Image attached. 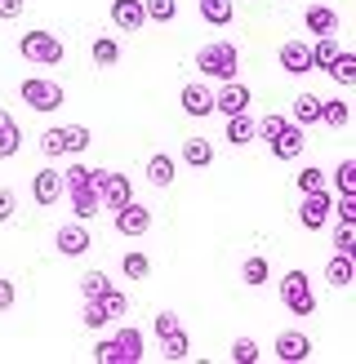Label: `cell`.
Masks as SVG:
<instances>
[{
    "label": "cell",
    "mask_w": 356,
    "mask_h": 364,
    "mask_svg": "<svg viewBox=\"0 0 356 364\" xmlns=\"http://www.w3.org/2000/svg\"><path fill=\"white\" fill-rule=\"evenodd\" d=\"M192 67L201 71L205 80L227 85V80H236V71H241V53H236V45H231V41H209V45L196 49Z\"/></svg>",
    "instance_id": "obj_1"
},
{
    "label": "cell",
    "mask_w": 356,
    "mask_h": 364,
    "mask_svg": "<svg viewBox=\"0 0 356 364\" xmlns=\"http://www.w3.org/2000/svg\"><path fill=\"white\" fill-rule=\"evenodd\" d=\"M18 53L31 63V67H58L63 63V41L53 31H23V41H18Z\"/></svg>",
    "instance_id": "obj_2"
},
{
    "label": "cell",
    "mask_w": 356,
    "mask_h": 364,
    "mask_svg": "<svg viewBox=\"0 0 356 364\" xmlns=\"http://www.w3.org/2000/svg\"><path fill=\"white\" fill-rule=\"evenodd\" d=\"M18 98H23L27 107H31V112H58V107H63V85L58 80H45V76H27L23 85H18Z\"/></svg>",
    "instance_id": "obj_3"
},
{
    "label": "cell",
    "mask_w": 356,
    "mask_h": 364,
    "mask_svg": "<svg viewBox=\"0 0 356 364\" xmlns=\"http://www.w3.org/2000/svg\"><path fill=\"white\" fill-rule=\"evenodd\" d=\"M281 302H285V311H290V316H312V311H316V294H312L308 271H285V280H281Z\"/></svg>",
    "instance_id": "obj_4"
},
{
    "label": "cell",
    "mask_w": 356,
    "mask_h": 364,
    "mask_svg": "<svg viewBox=\"0 0 356 364\" xmlns=\"http://www.w3.org/2000/svg\"><path fill=\"white\" fill-rule=\"evenodd\" d=\"M94 191H98V205L116 213L120 205H130V200H134V182H130V173L94 169Z\"/></svg>",
    "instance_id": "obj_5"
},
{
    "label": "cell",
    "mask_w": 356,
    "mask_h": 364,
    "mask_svg": "<svg viewBox=\"0 0 356 364\" xmlns=\"http://www.w3.org/2000/svg\"><path fill=\"white\" fill-rule=\"evenodd\" d=\"M330 209H334L330 187L325 191H308V196H303V205H298V223L308 227V231H320V227L330 223Z\"/></svg>",
    "instance_id": "obj_6"
},
{
    "label": "cell",
    "mask_w": 356,
    "mask_h": 364,
    "mask_svg": "<svg viewBox=\"0 0 356 364\" xmlns=\"http://www.w3.org/2000/svg\"><path fill=\"white\" fill-rule=\"evenodd\" d=\"M89 245H94V240H89V231H85V223H80V218H76V223H67V227H58V231H53V249H58L63 258H85V253H89Z\"/></svg>",
    "instance_id": "obj_7"
},
{
    "label": "cell",
    "mask_w": 356,
    "mask_h": 364,
    "mask_svg": "<svg viewBox=\"0 0 356 364\" xmlns=\"http://www.w3.org/2000/svg\"><path fill=\"white\" fill-rule=\"evenodd\" d=\"M178 102H183V112H187L192 120L214 116V89H209V85H201V80H192V85L178 89Z\"/></svg>",
    "instance_id": "obj_8"
},
{
    "label": "cell",
    "mask_w": 356,
    "mask_h": 364,
    "mask_svg": "<svg viewBox=\"0 0 356 364\" xmlns=\"http://www.w3.org/2000/svg\"><path fill=\"white\" fill-rule=\"evenodd\" d=\"M152 231V209H142V205H120L116 209V235H130V240H138V235H147Z\"/></svg>",
    "instance_id": "obj_9"
},
{
    "label": "cell",
    "mask_w": 356,
    "mask_h": 364,
    "mask_svg": "<svg viewBox=\"0 0 356 364\" xmlns=\"http://www.w3.org/2000/svg\"><path fill=\"white\" fill-rule=\"evenodd\" d=\"M249 85H241V80H227L219 94H214V112L219 116H241V112H249Z\"/></svg>",
    "instance_id": "obj_10"
},
{
    "label": "cell",
    "mask_w": 356,
    "mask_h": 364,
    "mask_svg": "<svg viewBox=\"0 0 356 364\" xmlns=\"http://www.w3.org/2000/svg\"><path fill=\"white\" fill-rule=\"evenodd\" d=\"M276 360L281 364H303V360H312V338L308 333H298V329H285L281 338H276Z\"/></svg>",
    "instance_id": "obj_11"
},
{
    "label": "cell",
    "mask_w": 356,
    "mask_h": 364,
    "mask_svg": "<svg viewBox=\"0 0 356 364\" xmlns=\"http://www.w3.org/2000/svg\"><path fill=\"white\" fill-rule=\"evenodd\" d=\"M267 147H272V156H276V160H298V156H303V147H308V138H303V124L285 120V124H281V134L267 142Z\"/></svg>",
    "instance_id": "obj_12"
},
{
    "label": "cell",
    "mask_w": 356,
    "mask_h": 364,
    "mask_svg": "<svg viewBox=\"0 0 356 364\" xmlns=\"http://www.w3.org/2000/svg\"><path fill=\"white\" fill-rule=\"evenodd\" d=\"M63 196H71V213H76L80 223H89L94 213H103V205H98V191H94V173H89L85 182H76V187H67Z\"/></svg>",
    "instance_id": "obj_13"
},
{
    "label": "cell",
    "mask_w": 356,
    "mask_h": 364,
    "mask_svg": "<svg viewBox=\"0 0 356 364\" xmlns=\"http://www.w3.org/2000/svg\"><path fill=\"white\" fill-rule=\"evenodd\" d=\"M31 196H36V205H58L63 200V169H41V173H31Z\"/></svg>",
    "instance_id": "obj_14"
},
{
    "label": "cell",
    "mask_w": 356,
    "mask_h": 364,
    "mask_svg": "<svg viewBox=\"0 0 356 364\" xmlns=\"http://www.w3.org/2000/svg\"><path fill=\"white\" fill-rule=\"evenodd\" d=\"M281 67L290 71V76H308V71H312L308 41H285V45H281Z\"/></svg>",
    "instance_id": "obj_15"
},
{
    "label": "cell",
    "mask_w": 356,
    "mask_h": 364,
    "mask_svg": "<svg viewBox=\"0 0 356 364\" xmlns=\"http://www.w3.org/2000/svg\"><path fill=\"white\" fill-rule=\"evenodd\" d=\"M303 27L312 36H338V14L330 5H308L303 9Z\"/></svg>",
    "instance_id": "obj_16"
},
{
    "label": "cell",
    "mask_w": 356,
    "mask_h": 364,
    "mask_svg": "<svg viewBox=\"0 0 356 364\" xmlns=\"http://www.w3.org/2000/svg\"><path fill=\"white\" fill-rule=\"evenodd\" d=\"M112 23L120 31H142L147 14H142V0H112Z\"/></svg>",
    "instance_id": "obj_17"
},
{
    "label": "cell",
    "mask_w": 356,
    "mask_h": 364,
    "mask_svg": "<svg viewBox=\"0 0 356 364\" xmlns=\"http://www.w3.org/2000/svg\"><path fill=\"white\" fill-rule=\"evenodd\" d=\"M23 151V129H18V120L0 107V160H14Z\"/></svg>",
    "instance_id": "obj_18"
},
{
    "label": "cell",
    "mask_w": 356,
    "mask_h": 364,
    "mask_svg": "<svg viewBox=\"0 0 356 364\" xmlns=\"http://www.w3.org/2000/svg\"><path fill=\"white\" fill-rule=\"evenodd\" d=\"M325 280L330 289H347L356 280V258H347V253H334V258L325 262Z\"/></svg>",
    "instance_id": "obj_19"
},
{
    "label": "cell",
    "mask_w": 356,
    "mask_h": 364,
    "mask_svg": "<svg viewBox=\"0 0 356 364\" xmlns=\"http://www.w3.org/2000/svg\"><path fill=\"white\" fill-rule=\"evenodd\" d=\"M116 351H120V364H142V333L138 329H130V324H125V329H116Z\"/></svg>",
    "instance_id": "obj_20"
},
{
    "label": "cell",
    "mask_w": 356,
    "mask_h": 364,
    "mask_svg": "<svg viewBox=\"0 0 356 364\" xmlns=\"http://www.w3.org/2000/svg\"><path fill=\"white\" fill-rule=\"evenodd\" d=\"M183 165L209 169V165H214V142H209V138H187V142H183Z\"/></svg>",
    "instance_id": "obj_21"
},
{
    "label": "cell",
    "mask_w": 356,
    "mask_h": 364,
    "mask_svg": "<svg viewBox=\"0 0 356 364\" xmlns=\"http://www.w3.org/2000/svg\"><path fill=\"white\" fill-rule=\"evenodd\" d=\"M223 138L231 142V147H245V142H254V116L241 112V116H227V129Z\"/></svg>",
    "instance_id": "obj_22"
},
{
    "label": "cell",
    "mask_w": 356,
    "mask_h": 364,
    "mask_svg": "<svg viewBox=\"0 0 356 364\" xmlns=\"http://www.w3.org/2000/svg\"><path fill=\"white\" fill-rule=\"evenodd\" d=\"M325 71L334 76V85H343V89L356 85V53H352V49H338V53H334V63H330Z\"/></svg>",
    "instance_id": "obj_23"
},
{
    "label": "cell",
    "mask_w": 356,
    "mask_h": 364,
    "mask_svg": "<svg viewBox=\"0 0 356 364\" xmlns=\"http://www.w3.org/2000/svg\"><path fill=\"white\" fill-rule=\"evenodd\" d=\"M196 5H201V18L209 27H227L231 18H236V5H231V0H196Z\"/></svg>",
    "instance_id": "obj_24"
},
{
    "label": "cell",
    "mask_w": 356,
    "mask_h": 364,
    "mask_svg": "<svg viewBox=\"0 0 356 364\" xmlns=\"http://www.w3.org/2000/svg\"><path fill=\"white\" fill-rule=\"evenodd\" d=\"M308 53H312V71H325L334 63V53H338V36H316L308 45Z\"/></svg>",
    "instance_id": "obj_25"
},
{
    "label": "cell",
    "mask_w": 356,
    "mask_h": 364,
    "mask_svg": "<svg viewBox=\"0 0 356 364\" xmlns=\"http://www.w3.org/2000/svg\"><path fill=\"white\" fill-rule=\"evenodd\" d=\"M174 156H165V151H156L152 160H147V182H152V187H169V182H174Z\"/></svg>",
    "instance_id": "obj_26"
},
{
    "label": "cell",
    "mask_w": 356,
    "mask_h": 364,
    "mask_svg": "<svg viewBox=\"0 0 356 364\" xmlns=\"http://www.w3.org/2000/svg\"><path fill=\"white\" fill-rule=\"evenodd\" d=\"M347 120H352V112H347L343 98H320V124L325 129H343Z\"/></svg>",
    "instance_id": "obj_27"
},
{
    "label": "cell",
    "mask_w": 356,
    "mask_h": 364,
    "mask_svg": "<svg viewBox=\"0 0 356 364\" xmlns=\"http://www.w3.org/2000/svg\"><path fill=\"white\" fill-rule=\"evenodd\" d=\"M294 124H320V94H298L294 98Z\"/></svg>",
    "instance_id": "obj_28"
},
{
    "label": "cell",
    "mask_w": 356,
    "mask_h": 364,
    "mask_svg": "<svg viewBox=\"0 0 356 364\" xmlns=\"http://www.w3.org/2000/svg\"><path fill=\"white\" fill-rule=\"evenodd\" d=\"M160 355H165L169 364H174V360H187V355H192V338H187V329H178V333H169V338H160Z\"/></svg>",
    "instance_id": "obj_29"
},
{
    "label": "cell",
    "mask_w": 356,
    "mask_h": 364,
    "mask_svg": "<svg viewBox=\"0 0 356 364\" xmlns=\"http://www.w3.org/2000/svg\"><path fill=\"white\" fill-rule=\"evenodd\" d=\"M107 289H112L107 271H85V276H80V298H85V302H98Z\"/></svg>",
    "instance_id": "obj_30"
},
{
    "label": "cell",
    "mask_w": 356,
    "mask_h": 364,
    "mask_svg": "<svg viewBox=\"0 0 356 364\" xmlns=\"http://www.w3.org/2000/svg\"><path fill=\"white\" fill-rule=\"evenodd\" d=\"M89 58H94V67H116L120 63V45L107 41V36H98V41L89 45Z\"/></svg>",
    "instance_id": "obj_31"
},
{
    "label": "cell",
    "mask_w": 356,
    "mask_h": 364,
    "mask_svg": "<svg viewBox=\"0 0 356 364\" xmlns=\"http://www.w3.org/2000/svg\"><path fill=\"white\" fill-rule=\"evenodd\" d=\"M267 276H272V267H267V258H263V253H254V258H245V267H241V280H245L249 289L267 284Z\"/></svg>",
    "instance_id": "obj_32"
},
{
    "label": "cell",
    "mask_w": 356,
    "mask_h": 364,
    "mask_svg": "<svg viewBox=\"0 0 356 364\" xmlns=\"http://www.w3.org/2000/svg\"><path fill=\"white\" fill-rule=\"evenodd\" d=\"M120 271H125V280H147L152 276V258H147V253H125V258H120Z\"/></svg>",
    "instance_id": "obj_33"
},
{
    "label": "cell",
    "mask_w": 356,
    "mask_h": 364,
    "mask_svg": "<svg viewBox=\"0 0 356 364\" xmlns=\"http://www.w3.org/2000/svg\"><path fill=\"white\" fill-rule=\"evenodd\" d=\"M142 14H147V23H174L178 0H142Z\"/></svg>",
    "instance_id": "obj_34"
},
{
    "label": "cell",
    "mask_w": 356,
    "mask_h": 364,
    "mask_svg": "<svg viewBox=\"0 0 356 364\" xmlns=\"http://www.w3.org/2000/svg\"><path fill=\"white\" fill-rule=\"evenodd\" d=\"M98 306H103V316H107V320H120L125 311H130V298H125V294H120V289L112 284V289H107V294L98 298Z\"/></svg>",
    "instance_id": "obj_35"
},
{
    "label": "cell",
    "mask_w": 356,
    "mask_h": 364,
    "mask_svg": "<svg viewBox=\"0 0 356 364\" xmlns=\"http://www.w3.org/2000/svg\"><path fill=\"white\" fill-rule=\"evenodd\" d=\"M258 342L254 338H236V342H231V351H227V360L231 364H258Z\"/></svg>",
    "instance_id": "obj_36"
},
{
    "label": "cell",
    "mask_w": 356,
    "mask_h": 364,
    "mask_svg": "<svg viewBox=\"0 0 356 364\" xmlns=\"http://www.w3.org/2000/svg\"><path fill=\"white\" fill-rule=\"evenodd\" d=\"M63 134H67V156H80V151H89V142H94V134H89L85 124H63Z\"/></svg>",
    "instance_id": "obj_37"
},
{
    "label": "cell",
    "mask_w": 356,
    "mask_h": 364,
    "mask_svg": "<svg viewBox=\"0 0 356 364\" xmlns=\"http://www.w3.org/2000/svg\"><path fill=\"white\" fill-rule=\"evenodd\" d=\"M294 187L308 196V191H325V173H320L316 165H303L298 173H294Z\"/></svg>",
    "instance_id": "obj_38"
},
{
    "label": "cell",
    "mask_w": 356,
    "mask_h": 364,
    "mask_svg": "<svg viewBox=\"0 0 356 364\" xmlns=\"http://www.w3.org/2000/svg\"><path fill=\"white\" fill-rule=\"evenodd\" d=\"M334 187H338V196H356V160H338Z\"/></svg>",
    "instance_id": "obj_39"
},
{
    "label": "cell",
    "mask_w": 356,
    "mask_h": 364,
    "mask_svg": "<svg viewBox=\"0 0 356 364\" xmlns=\"http://www.w3.org/2000/svg\"><path fill=\"white\" fill-rule=\"evenodd\" d=\"M41 151H45L49 160L67 156V134H63V124H58V129H45V134H41Z\"/></svg>",
    "instance_id": "obj_40"
},
{
    "label": "cell",
    "mask_w": 356,
    "mask_h": 364,
    "mask_svg": "<svg viewBox=\"0 0 356 364\" xmlns=\"http://www.w3.org/2000/svg\"><path fill=\"white\" fill-rule=\"evenodd\" d=\"M334 253L356 258V223H338V231H334Z\"/></svg>",
    "instance_id": "obj_41"
},
{
    "label": "cell",
    "mask_w": 356,
    "mask_h": 364,
    "mask_svg": "<svg viewBox=\"0 0 356 364\" xmlns=\"http://www.w3.org/2000/svg\"><path fill=\"white\" fill-rule=\"evenodd\" d=\"M281 124H285V116H263V120H254V138H263V142H272L276 134H281Z\"/></svg>",
    "instance_id": "obj_42"
},
{
    "label": "cell",
    "mask_w": 356,
    "mask_h": 364,
    "mask_svg": "<svg viewBox=\"0 0 356 364\" xmlns=\"http://www.w3.org/2000/svg\"><path fill=\"white\" fill-rule=\"evenodd\" d=\"M330 218H338V223H356V196H338Z\"/></svg>",
    "instance_id": "obj_43"
},
{
    "label": "cell",
    "mask_w": 356,
    "mask_h": 364,
    "mask_svg": "<svg viewBox=\"0 0 356 364\" xmlns=\"http://www.w3.org/2000/svg\"><path fill=\"white\" fill-rule=\"evenodd\" d=\"M152 329H156V338H169V333H178V329H183V324H178V316H174V311H156Z\"/></svg>",
    "instance_id": "obj_44"
},
{
    "label": "cell",
    "mask_w": 356,
    "mask_h": 364,
    "mask_svg": "<svg viewBox=\"0 0 356 364\" xmlns=\"http://www.w3.org/2000/svg\"><path fill=\"white\" fill-rule=\"evenodd\" d=\"M89 329H107V316H103V306L98 302H85V316H80Z\"/></svg>",
    "instance_id": "obj_45"
},
{
    "label": "cell",
    "mask_w": 356,
    "mask_h": 364,
    "mask_svg": "<svg viewBox=\"0 0 356 364\" xmlns=\"http://www.w3.org/2000/svg\"><path fill=\"white\" fill-rule=\"evenodd\" d=\"M14 213H18V196L9 187H0V223H9Z\"/></svg>",
    "instance_id": "obj_46"
},
{
    "label": "cell",
    "mask_w": 356,
    "mask_h": 364,
    "mask_svg": "<svg viewBox=\"0 0 356 364\" xmlns=\"http://www.w3.org/2000/svg\"><path fill=\"white\" fill-rule=\"evenodd\" d=\"M27 0H0V23H9V18H23Z\"/></svg>",
    "instance_id": "obj_47"
},
{
    "label": "cell",
    "mask_w": 356,
    "mask_h": 364,
    "mask_svg": "<svg viewBox=\"0 0 356 364\" xmlns=\"http://www.w3.org/2000/svg\"><path fill=\"white\" fill-rule=\"evenodd\" d=\"M14 280H0V311H9V306H14Z\"/></svg>",
    "instance_id": "obj_48"
}]
</instances>
